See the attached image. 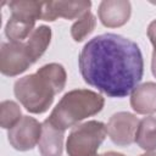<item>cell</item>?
I'll return each instance as SVG.
<instances>
[{
    "label": "cell",
    "instance_id": "1",
    "mask_svg": "<svg viewBox=\"0 0 156 156\" xmlns=\"http://www.w3.org/2000/svg\"><path fill=\"white\" fill-rule=\"evenodd\" d=\"M78 67L87 84L108 98H124L140 83L144 60L139 45L119 34L105 33L80 50Z\"/></svg>",
    "mask_w": 156,
    "mask_h": 156
},
{
    "label": "cell",
    "instance_id": "2",
    "mask_svg": "<svg viewBox=\"0 0 156 156\" xmlns=\"http://www.w3.org/2000/svg\"><path fill=\"white\" fill-rule=\"evenodd\" d=\"M66 80L65 67L52 62L41 66L35 73L17 79L13 93L28 112L40 115L49 110L55 95L63 90Z\"/></svg>",
    "mask_w": 156,
    "mask_h": 156
},
{
    "label": "cell",
    "instance_id": "3",
    "mask_svg": "<svg viewBox=\"0 0 156 156\" xmlns=\"http://www.w3.org/2000/svg\"><path fill=\"white\" fill-rule=\"evenodd\" d=\"M104 105L105 99L101 94L89 89H74L61 98L48 119L55 127L66 130L83 119L98 115Z\"/></svg>",
    "mask_w": 156,
    "mask_h": 156
},
{
    "label": "cell",
    "instance_id": "4",
    "mask_svg": "<svg viewBox=\"0 0 156 156\" xmlns=\"http://www.w3.org/2000/svg\"><path fill=\"white\" fill-rule=\"evenodd\" d=\"M106 124L100 121H88L76 126L66 141L68 156H95L106 138Z\"/></svg>",
    "mask_w": 156,
    "mask_h": 156
},
{
    "label": "cell",
    "instance_id": "5",
    "mask_svg": "<svg viewBox=\"0 0 156 156\" xmlns=\"http://www.w3.org/2000/svg\"><path fill=\"white\" fill-rule=\"evenodd\" d=\"M33 63L24 43L7 41L1 44L0 71L4 76L16 77L27 71Z\"/></svg>",
    "mask_w": 156,
    "mask_h": 156
},
{
    "label": "cell",
    "instance_id": "6",
    "mask_svg": "<svg viewBox=\"0 0 156 156\" xmlns=\"http://www.w3.org/2000/svg\"><path fill=\"white\" fill-rule=\"evenodd\" d=\"M43 126L33 117L23 116L21 121L9 129L7 139L10 145L18 151H28L32 150L35 145H38L41 136Z\"/></svg>",
    "mask_w": 156,
    "mask_h": 156
},
{
    "label": "cell",
    "instance_id": "7",
    "mask_svg": "<svg viewBox=\"0 0 156 156\" xmlns=\"http://www.w3.org/2000/svg\"><path fill=\"white\" fill-rule=\"evenodd\" d=\"M138 124V117L130 112L122 111L113 113L106 124L107 135L113 144L118 146H128L135 141Z\"/></svg>",
    "mask_w": 156,
    "mask_h": 156
},
{
    "label": "cell",
    "instance_id": "8",
    "mask_svg": "<svg viewBox=\"0 0 156 156\" xmlns=\"http://www.w3.org/2000/svg\"><path fill=\"white\" fill-rule=\"evenodd\" d=\"M132 15V5L127 0H104L99 5L98 16L107 28L124 26Z\"/></svg>",
    "mask_w": 156,
    "mask_h": 156
},
{
    "label": "cell",
    "instance_id": "9",
    "mask_svg": "<svg viewBox=\"0 0 156 156\" xmlns=\"http://www.w3.org/2000/svg\"><path fill=\"white\" fill-rule=\"evenodd\" d=\"M41 136L38 143L41 156H62L65 130L55 127L46 118L43 123Z\"/></svg>",
    "mask_w": 156,
    "mask_h": 156
},
{
    "label": "cell",
    "instance_id": "10",
    "mask_svg": "<svg viewBox=\"0 0 156 156\" xmlns=\"http://www.w3.org/2000/svg\"><path fill=\"white\" fill-rule=\"evenodd\" d=\"M130 106L139 115L156 112V83L146 82L138 85L130 93Z\"/></svg>",
    "mask_w": 156,
    "mask_h": 156
},
{
    "label": "cell",
    "instance_id": "11",
    "mask_svg": "<svg viewBox=\"0 0 156 156\" xmlns=\"http://www.w3.org/2000/svg\"><path fill=\"white\" fill-rule=\"evenodd\" d=\"M35 22L37 21L24 16L11 13L5 26V35L7 37L9 41L24 43V40H27L32 32L35 29Z\"/></svg>",
    "mask_w": 156,
    "mask_h": 156
},
{
    "label": "cell",
    "instance_id": "12",
    "mask_svg": "<svg viewBox=\"0 0 156 156\" xmlns=\"http://www.w3.org/2000/svg\"><path fill=\"white\" fill-rule=\"evenodd\" d=\"M50 41H51V28L50 27L39 26L32 32V34L24 41V45L33 62H37V60L43 56Z\"/></svg>",
    "mask_w": 156,
    "mask_h": 156
},
{
    "label": "cell",
    "instance_id": "13",
    "mask_svg": "<svg viewBox=\"0 0 156 156\" xmlns=\"http://www.w3.org/2000/svg\"><path fill=\"white\" fill-rule=\"evenodd\" d=\"M135 143L145 151L156 150V117L146 116L139 121Z\"/></svg>",
    "mask_w": 156,
    "mask_h": 156
},
{
    "label": "cell",
    "instance_id": "14",
    "mask_svg": "<svg viewBox=\"0 0 156 156\" xmlns=\"http://www.w3.org/2000/svg\"><path fill=\"white\" fill-rule=\"evenodd\" d=\"M54 13L57 17L66 20L80 18L85 12L90 11L91 1L79 0V1H51Z\"/></svg>",
    "mask_w": 156,
    "mask_h": 156
},
{
    "label": "cell",
    "instance_id": "15",
    "mask_svg": "<svg viewBox=\"0 0 156 156\" xmlns=\"http://www.w3.org/2000/svg\"><path fill=\"white\" fill-rule=\"evenodd\" d=\"M9 9L11 13L21 15L27 18L38 21L43 20L44 1H28V0H13L10 1Z\"/></svg>",
    "mask_w": 156,
    "mask_h": 156
},
{
    "label": "cell",
    "instance_id": "16",
    "mask_svg": "<svg viewBox=\"0 0 156 156\" xmlns=\"http://www.w3.org/2000/svg\"><path fill=\"white\" fill-rule=\"evenodd\" d=\"M22 111L17 102L5 100L0 104V126L4 129H11L22 118Z\"/></svg>",
    "mask_w": 156,
    "mask_h": 156
},
{
    "label": "cell",
    "instance_id": "17",
    "mask_svg": "<svg viewBox=\"0 0 156 156\" xmlns=\"http://www.w3.org/2000/svg\"><path fill=\"white\" fill-rule=\"evenodd\" d=\"M96 26V18L91 11L85 12L80 18H78L71 27V35L74 41H83L88 35L93 33Z\"/></svg>",
    "mask_w": 156,
    "mask_h": 156
},
{
    "label": "cell",
    "instance_id": "18",
    "mask_svg": "<svg viewBox=\"0 0 156 156\" xmlns=\"http://www.w3.org/2000/svg\"><path fill=\"white\" fill-rule=\"evenodd\" d=\"M147 37L154 46V50H156V20H154L149 27H147Z\"/></svg>",
    "mask_w": 156,
    "mask_h": 156
},
{
    "label": "cell",
    "instance_id": "19",
    "mask_svg": "<svg viewBox=\"0 0 156 156\" xmlns=\"http://www.w3.org/2000/svg\"><path fill=\"white\" fill-rule=\"evenodd\" d=\"M151 72H152L154 77L156 78V50H154V52H152V58H151Z\"/></svg>",
    "mask_w": 156,
    "mask_h": 156
},
{
    "label": "cell",
    "instance_id": "20",
    "mask_svg": "<svg viewBox=\"0 0 156 156\" xmlns=\"http://www.w3.org/2000/svg\"><path fill=\"white\" fill-rule=\"evenodd\" d=\"M101 156H124L121 152H116V151H108V152H104Z\"/></svg>",
    "mask_w": 156,
    "mask_h": 156
},
{
    "label": "cell",
    "instance_id": "21",
    "mask_svg": "<svg viewBox=\"0 0 156 156\" xmlns=\"http://www.w3.org/2000/svg\"><path fill=\"white\" fill-rule=\"evenodd\" d=\"M140 156H156V152H154V151H146L145 154H141Z\"/></svg>",
    "mask_w": 156,
    "mask_h": 156
},
{
    "label": "cell",
    "instance_id": "22",
    "mask_svg": "<svg viewBox=\"0 0 156 156\" xmlns=\"http://www.w3.org/2000/svg\"><path fill=\"white\" fill-rule=\"evenodd\" d=\"M95 156H101V155H95Z\"/></svg>",
    "mask_w": 156,
    "mask_h": 156
}]
</instances>
